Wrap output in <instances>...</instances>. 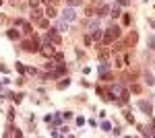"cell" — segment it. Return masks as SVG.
I'll return each mask as SVG.
<instances>
[{
	"mask_svg": "<svg viewBox=\"0 0 155 138\" xmlns=\"http://www.w3.org/2000/svg\"><path fill=\"white\" fill-rule=\"evenodd\" d=\"M120 35H122V29H120L118 25H112V27L107 29L106 33H104V37H101V41H104L106 46H112V43H114V41L118 39Z\"/></svg>",
	"mask_w": 155,
	"mask_h": 138,
	"instance_id": "obj_1",
	"label": "cell"
},
{
	"mask_svg": "<svg viewBox=\"0 0 155 138\" xmlns=\"http://www.w3.org/2000/svg\"><path fill=\"white\" fill-rule=\"evenodd\" d=\"M21 47H23L25 52H29V54H35V52H39V39L33 35V39L23 41V43H21Z\"/></svg>",
	"mask_w": 155,
	"mask_h": 138,
	"instance_id": "obj_2",
	"label": "cell"
},
{
	"mask_svg": "<svg viewBox=\"0 0 155 138\" xmlns=\"http://www.w3.org/2000/svg\"><path fill=\"white\" fill-rule=\"evenodd\" d=\"M44 43H52V46H60L62 43V37L56 33V29H50L46 37H44Z\"/></svg>",
	"mask_w": 155,
	"mask_h": 138,
	"instance_id": "obj_3",
	"label": "cell"
},
{
	"mask_svg": "<svg viewBox=\"0 0 155 138\" xmlns=\"http://www.w3.org/2000/svg\"><path fill=\"white\" fill-rule=\"evenodd\" d=\"M15 27H21L25 35H31V33H33V27H31V23H27V21H23V19H15Z\"/></svg>",
	"mask_w": 155,
	"mask_h": 138,
	"instance_id": "obj_4",
	"label": "cell"
},
{
	"mask_svg": "<svg viewBox=\"0 0 155 138\" xmlns=\"http://www.w3.org/2000/svg\"><path fill=\"white\" fill-rule=\"evenodd\" d=\"M77 19V12L72 11V8H64L62 11V21H66V23H72Z\"/></svg>",
	"mask_w": 155,
	"mask_h": 138,
	"instance_id": "obj_5",
	"label": "cell"
},
{
	"mask_svg": "<svg viewBox=\"0 0 155 138\" xmlns=\"http://www.w3.org/2000/svg\"><path fill=\"white\" fill-rule=\"evenodd\" d=\"M137 105H139V109H141V111H145L147 115L153 111V105H151V101H145V99H143V101H139Z\"/></svg>",
	"mask_w": 155,
	"mask_h": 138,
	"instance_id": "obj_6",
	"label": "cell"
},
{
	"mask_svg": "<svg viewBox=\"0 0 155 138\" xmlns=\"http://www.w3.org/2000/svg\"><path fill=\"white\" fill-rule=\"evenodd\" d=\"M39 52H41V56L50 58L54 54V47H52V43H44V47H39Z\"/></svg>",
	"mask_w": 155,
	"mask_h": 138,
	"instance_id": "obj_7",
	"label": "cell"
},
{
	"mask_svg": "<svg viewBox=\"0 0 155 138\" xmlns=\"http://www.w3.org/2000/svg\"><path fill=\"white\" fill-rule=\"evenodd\" d=\"M31 8H33V12H31V21H39V19H41V14H44L41 8H37V6H31Z\"/></svg>",
	"mask_w": 155,
	"mask_h": 138,
	"instance_id": "obj_8",
	"label": "cell"
},
{
	"mask_svg": "<svg viewBox=\"0 0 155 138\" xmlns=\"http://www.w3.org/2000/svg\"><path fill=\"white\" fill-rule=\"evenodd\" d=\"M6 35H8V39H12V41H17V39L21 37V33H19L17 29H8V31H6Z\"/></svg>",
	"mask_w": 155,
	"mask_h": 138,
	"instance_id": "obj_9",
	"label": "cell"
},
{
	"mask_svg": "<svg viewBox=\"0 0 155 138\" xmlns=\"http://www.w3.org/2000/svg\"><path fill=\"white\" fill-rule=\"evenodd\" d=\"M54 29H56V31H68V23H66V21H58Z\"/></svg>",
	"mask_w": 155,
	"mask_h": 138,
	"instance_id": "obj_10",
	"label": "cell"
},
{
	"mask_svg": "<svg viewBox=\"0 0 155 138\" xmlns=\"http://www.w3.org/2000/svg\"><path fill=\"white\" fill-rule=\"evenodd\" d=\"M107 70H110V64H107L106 60H101V64L97 66V72H99V74H104V72H107Z\"/></svg>",
	"mask_w": 155,
	"mask_h": 138,
	"instance_id": "obj_11",
	"label": "cell"
},
{
	"mask_svg": "<svg viewBox=\"0 0 155 138\" xmlns=\"http://www.w3.org/2000/svg\"><path fill=\"white\" fill-rule=\"evenodd\" d=\"M44 14H46L48 19H54V17H56V8H54L52 4H48V8H46V12H44Z\"/></svg>",
	"mask_w": 155,
	"mask_h": 138,
	"instance_id": "obj_12",
	"label": "cell"
},
{
	"mask_svg": "<svg viewBox=\"0 0 155 138\" xmlns=\"http://www.w3.org/2000/svg\"><path fill=\"white\" fill-rule=\"evenodd\" d=\"M110 12H112V17H114V19L120 17V14H122V12H120V4H114V6L110 8Z\"/></svg>",
	"mask_w": 155,
	"mask_h": 138,
	"instance_id": "obj_13",
	"label": "cell"
},
{
	"mask_svg": "<svg viewBox=\"0 0 155 138\" xmlns=\"http://www.w3.org/2000/svg\"><path fill=\"white\" fill-rule=\"evenodd\" d=\"M91 39H95V41H101V37H104V31H99V29H95V31H91Z\"/></svg>",
	"mask_w": 155,
	"mask_h": 138,
	"instance_id": "obj_14",
	"label": "cell"
},
{
	"mask_svg": "<svg viewBox=\"0 0 155 138\" xmlns=\"http://www.w3.org/2000/svg\"><path fill=\"white\" fill-rule=\"evenodd\" d=\"M145 82H147V85H155V76L151 72H145Z\"/></svg>",
	"mask_w": 155,
	"mask_h": 138,
	"instance_id": "obj_15",
	"label": "cell"
},
{
	"mask_svg": "<svg viewBox=\"0 0 155 138\" xmlns=\"http://www.w3.org/2000/svg\"><path fill=\"white\" fill-rule=\"evenodd\" d=\"M107 12H110V6H107V4H104V6L97 11V17H106Z\"/></svg>",
	"mask_w": 155,
	"mask_h": 138,
	"instance_id": "obj_16",
	"label": "cell"
},
{
	"mask_svg": "<svg viewBox=\"0 0 155 138\" xmlns=\"http://www.w3.org/2000/svg\"><path fill=\"white\" fill-rule=\"evenodd\" d=\"M68 85H71V79H62V81L58 82V89H60V91H62V89H66Z\"/></svg>",
	"mask_w": 155,
	"mask_h": 138,
	"instance_id": "obj_17",
	"label": "cell"
},
{
	"mask_svg": "<svg viewBox=\"0 0 155 138\" xmlns=\"http://www.w3.org/2000/svg\"><path fill=\"white\" fill-rule=\"evenodd\" d=\"M147 47H149V50H155V35H149V39H147Z\"/></svg>",
	"mask_w": 155,
	"mask_h": 138,
	"instance_id": "obj_18",
	"label": "cell"
},
{
	"mask_svg": "<svg viewBox=\"0 0 155 138\" xmlns=\"http://www.w3.org/2000/svg\"><path fill=\"white\" fill-rule=\"evenodd\" d=\"M37 25H39L41 29H48V27H50V21H48V19H39V21H37Z\"/></svg>",
	"mask_w": 155,
	"mask_h": 138,
	"instance_id": "obj_19",
	"label": "cell"
},
{
	"mask_svg": "<svg viewBox=\"0 0 155 138\" xmlns=\"http://www.w3.org/2000/svg\"><path fill=\"white\" fill-rule=\"evenodd\" d=\"M52 56H54L56 62H64V54H62V52H56V54H52Z\"/></svg>",
	"mask_w": 155,
	"mask_h": 138,
	"instance_id": "obj_20",
	"label": "cell"
},
{
	"mask_svg": "<svg viewBox=\"0 0 155 138\" xmlns=\"http://www.w3.org/2000/svg\"><path fill=\"white\" fill-rule=\"evenodd\" d=\"M95 29H99V21H91L89 23V31H95Z\"/></svg>",
	"mask_w": 155,
	"mask_h": 138,
	"instance_id": "obj_21",
	"label": "cell"
},
{
	"mask_svg": "<svg viewBox=\"0 0 155 138\" xmlns=\"http://www.w3.org/2000/svg\"><path fill=\"white\" fill-rule=\"evenodd\" d=\"M137 39H139V35H137V33H130V35H128V43H137Z\"/></svg>",
	"mask_w": 155,
	"mask_h": 138,
	"instance_id": "obj_22",
	"label": "cell"
},
{
	"mask_svg": "<svg viewBox=\"0 0 155 138\" xmlns=\"http://www.w3.org/2000/svg\"><path fill=\"white\" fill-rule=\"evenodd\" d=\"M52 122H54V124H60V122H62V114H56V115H52Z\"/></svg>",
	"mask_w": 155,
	"mask_h": 138,
	"instance_id": "obj_23",
	"label": "cell"
},
{
	"mask_svg": "<svg viewBox=\"0 0 155 138\" xmlns=\"http://www.w3.org/2000/svg\"><path fill=\"white\" fill-rule=\"evenodd\" d=\"M68 2V6H79V4H83V0H66Z\"/></svg>",
	"mask_w": 155,
	"mask_h": 138,
	"instance_id": "obj_24",
	"label": "cell"
},
{
	"mask_svg": "<svg viewBox=\"0 0 155 138\" xmlns=\"http://www.w3.org/2000/svg\"><path fill=\"white\" fill-rule=\"evenodd\" d=\"M130 91H132V93H141L143 89H141V85H137V82H134V85L130 87Z\"/></svg>",
	"mask_w": 155,
	"mask_h": 138,
	"instance_id": "obj_25",
	"label": "cell"
},
{
	"mask_svg": "<svg viewBox=\"0 0 155 138\" xmlns=\"http://www.w3.org/2000/svg\"><path fill=\"white\" fill-rule=\"evenodd\" d=\"M122 23H124V25H130V14H124V17H122Z\"/></svg>",
	"mask_w": 155,
	"mask_h": 138,
	"instance_id": "obj_26",
	"label": "cell"
},
{
	"mask_svg": "<svg viewBox=\"0 0 155 138\" xmlns=\"http://www.w3.org/2000/svg\"><path fill=\"white\" fill-rule=\"evenodd\" d=\"M15 68L19 70V72H21V74H23V72H25V66H23V64H21V62H17V66H15Z\"/></svg>",
	"mask_w": 155,
	"mask_h": 138,
	"instance_id": "obj_27",
	"label": "cell"
},
{
	"mask_svg": "<svg viewBox=\"0 0 155 138\" xmlns=\"http://www.w3.org/2000/svg\"><path fill=\"white\" fill-rule=\"evenodd\" d=\"M101 130H112V126H110V122H101Z\"/></svg>",
	"mask_w": 155,
	"mask_h": 138,
	"instance_id": "obj_28",
	"label": "cell"
},
{
	"mask_svg": "<svg viewBox=\"0 0 155 138\" xmlns=\"http://www.w3.org/2000/svg\"><path fill=\"white\" fill-rule=\"evenodd\" d=\"M12 120H15V109L8 111V124H12Z\"/></svg>",
	"mask_w": 155,
	"mask_h": 138,
	"instance_id": "obj_29",
	"label": "cell"
},
{
	"mask_svg": "<svg viewBox=\"0 0 155 138\" xmlns=\"http://www.w3.org/2000/svg\"><path fill=\"white\" fill-rule=\"evenodd\" d=\"M25 72H27V74H33V76L37 74V70H35V68H25Z\"/></svg>",
	"mask_w": 155,
	"mask_h": 138,
	"instance_id": "obj_30",
	"label": "cell"
},
{
	"mask_svg": "<svg viewBox=\"0 0 155 138\" xmlns=\"http://www.w3.org/2000/svg\"><path fill=\"white\" fill-rule=\"evenodd\" d=\"M118 4H120V6H128V4H130V0H118Z\"/></svg>",
	"mask_w": 155,
	"mask_h": 138,
	"instance_id": "obj_31",
	"label": "cell"
},
{
	"mask_svg": "<svg viewBox=\"0 0 155 138\" xmlns=\"http://www.w3.org/2000/svg\"><path fill=\"white\" fill-rule=\"evenodd\" d=\"M126 120H128L130 124H134V115H132V114H126Z\"/></svg>",
	"mask_w": 155,
	"mask_h": 138,
	"instance_id": "obj_32",
	"label": "cell"
},
{
	"mask_svg": "<svg viewBox=\"0 0 155 138\" xmlns=\"http://www.w3.org/2000/svg\"><path fill=\"white\" fill-rule=\"evenodd\" d=\"M85 12H87L89 17H93V8H91V6H87V8H85Z\"/></svg>",
	"mask_w": 155,
	"mask_h": 138,
	"instance_id": "obj_33",
	"label": "cell"
},
{
	"mask_svg": "<svg viewBox=\"0 0 155 138\" xmlns=\"http://www.w3.org/2000/svg\"><path fill=\"white\" fill-rule=\"evenodd\" d=\"M29 4H31V6H37V4H39V0H29Z\"/></svg>",
	"mask_w": 155,
	"mask_h": 138,
	"instance_id": "obj_34",
	"label": "cell"
},
{
	"mask_svg": "<svg viewBox=\"0 0 155 138\" xmlns=\"http://www.w3.org/2000/svg\"><path fill=\"white\" fill-rule=\"evenodd\" d=\"M0 4H2V0H0Z\"/></svg>",
	"mask_w": 155,
	"mask_h": 138,
	"instance_id": "obj_35",
	"label": "cell"
},
{
	"mask_svg": "<svg viewBox=\"0 0 155 138\" xmlns=\"http://www.w3.org/2000/svg\"><path fill=\"white\" fill-rule=\"evenodd\" d=\"M153 130H155V126H153Z\"/></svg>",
	"mask_w": 155,
	"mask_h": 138,
	"instance_id": "obj_36",
	"label": "cell"
},
{
	"mask_svg": "<svg viewBox=\"0 0 155 138\" xmlns=\"http://www.w3.org/2000/svg\"><path fill=\"white\" fill-rule=\"evenodd\" d=\"M15 2H17V0H15Z\"/></svg>",
	"mask_w": 155,
	"mask_h": 138,
	"instance_id": "obj_37",
	"label": "cell"
}]
</instances>
